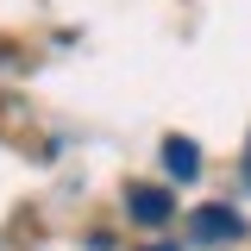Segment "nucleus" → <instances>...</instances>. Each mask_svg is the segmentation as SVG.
<instances>
[{"mask_svg": "<svg viewBox=\"0 0 251 251\" xmlns=\"http://www.w3.org/2000/svg\"><path fill=\"white\" fill-rule=\"evenodd\" d=\"M132 220L163 226V220H170V195H157V188H132Z\"/></svg>", "mask_w": 251, "mask_h": 251, "instance_id": "nucleus-2", "label": "nucleus"}, {"mask_svg": "<svg viewBox=\"0 0 251 251\" xmlns=\"http://www.w3.org/2000/svg\"><path fill=\"white\" fill-rule=\"evenodd\" d=\"M239 232V214L232 207H201L195 214V239H232Z\"/></svg>", "mask_w": 251, "mask_h": 251, "instance_id": "nucleus-1", "label": "nucleus"}, {"mask_svg": "<svg viewBox=\"0 0 251 251\" xmlns=\"http://www.w3.org/2000/svg\"><path fill=\"white\" fill-rule=\"evenodd\" d=\"M245 176H251V145H245Z\"/></svg>", "mask_w": 251, "mask_h": 251, "instance_id": "nucleus-4", "label": "nucleus"}, {"mask_svg": "<svg viewBox=\"0 0 251 251\" xmlns=\"http://www.w3.org/2000/svg\"><path fill=\"white\" fill-rule=\"evenodd\" d=\"M163 163H170L176 176H195V163H201V151H195L188 138H170V145H163Z\"/></svg>", "mask_w": 251, "mask_h": 251, "instance_id": "nucleus-3", "label": "nucleus"}]
</instances>
